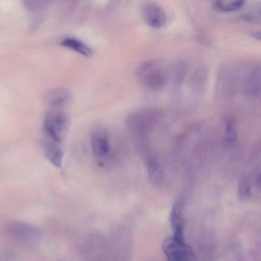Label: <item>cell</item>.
Segmentation results:
<instances>
[{
	"label": "cell",
	"instance_id": "6da1fadb",
	"mask_svg": "<svg viewBox=\"0 0 261 261\" xmlns=\"http://www.w3.org/2000/svg\"><path fill=\"white\" fill-rule=\"evenodd\" d=\"M231 99L240 97L261 105V61L232 62Z\"/></svg>",
	"mask_w": 261,
	"mask_h": 261
},
{
	"label": "cell",
	"instance_id": "7a4b0ae2",
	"mask_svg": "<svg viewBox=\"0 0 261 261\" xmlns=\"http://www.w3.org/2000/svg\"><path fill=\"white\" fill-rule=\"evenodd\" d=\"M69 120L62 112H48L44 117L43 128L44 137L62 144L67 134Z\"/></svg>",
	"mask_w": 261,
	"mask_h": 261
},
{
	"label": "cell",
	"instance_id": "3957f363",
	"mask_svg": "<svg viewBox=\"0 0 261 261\" xmlns=\"http://www.w3.org/2000/svg\"><path fill=\"white\" fill-rule=\"evenodd\" d=\"M137 75L148 89L156 91L162 89L166 84V76L153 61H146L137 70Z\"/></svg>",
	"mask_w": 261,
	"mask_h": 261
},
{
	"label": "cell",
	"instance_id": "277c9868",
	"mask_svg": "<svg viewBox=\"0 0 261 261\" xmlns=\"http://www.w3.org/2000/svg\"><path fill=\"white\" fill-rule=\"evenodd\" d=\"M162 248L168 261H192V249L184 241L168 238L163 241Z\"/></svg>",
	"mask_w": 261,
	"mask_h": 261
},
{
	"label": "cell",
	"instance_id": "5b68a950",
	"mask_svg": "<svg viewBox=\"0 0 261 261\" xmlns=\"http://www.w3.org/2000/svg\"><path fill=\"white\" fill-rule=\"evenodd\" d=\"M90 143L93 156L99 163L110 157V141L109 133L105 128H95L91 134Z\"/></svg>",
	"mask_w": 261,
	"mask_h": 261
},
{
	"label": "cell",
	"instance_id": "8992f818",
	"mask_svg": "<svg viewBox=\"0 0 261 261\" xmlns=\"http://www.w3.org/2000/svg\"><path fill=\"white\" fill-rule=\"evenodd\" d=\"M143 13L146 22L151 28L159 29L165 25L166 15L159 5L153 2L147 3L143 8Z\"/></svg>",
	"mask_w": 261,
	"mask_h": 261
},
{
	"label": "cell",
	"instance_id": "52a82bcc",
	"mask_svg": "<svg viewBox=\"0 0 261 261\" xmlns=\"http://www.w3.org/2000/svg\"><path fill=\"white\" fill-rule=\"evenodd\" d=\"M183 210L184 202L181 200H178L174 203L170 216L173 237L181 241H184Z\"/></svg>",
	"mask_w": 261,
	"mask_h": 261
},
{
	"label": "cell",
	"instance_id": "ba28073f",
	"mask_svg": "<svg viewBox=\"0 0 261 261\" xmlns=\"http://www.w3.org/2000/svg\"><path fill=\"white\" fill-rule=\"evenodd\" d=\"M42 145L43 152L47 159L56 167L60 168L63 156L62 144L45 137Z\"/></svg>",
	"mask_w": 261,
	"mask_h": 261
},
{
	"label": "cell",
	"instance_id": "9c48e42d",
	"mask_svg": "<svg viewBox=\"0 0 261 261\" xmlns=\"http://www.w3.org/2000/svg\"><path fill=\"white\" fill-rule=\"evenodd\" d=\"M207 80V72L203 67L196 68L189 79V87L195 94H200L205 89Z\"/></svg>",
	"mask_w": 261,
	"mask_h": 261
},
{
	"label": "cell",
	"instance_id": "30bf717a",
	"mask_svg": "<svg viewBox=\"0 0 261 261\" xmlns=\"http://www.w3.org/2000/svg\"><path fill=\"white\" fill-rule=\"evenodd\" d=\"M10 228L11 232L17 237L29 239L38 236V231L35 228L24 223H13Z\"/></svg>",
	"mask_w": 261,
	"mask_h": 261
},
{
	"label": "cell",
	"instance_id": "8fae6325",
	"mask_svg": "<svg viewBox=\"0 0 261 261\" xmlns=\"http://www.w3.org/2000/svg\"><path fill=\"white\" fill-rule=\"evenodd\" d=\"M245 1L242 0L215 1L213 3V8L217 11L223 13L232 12L243 7Z\"/></svg>",
	"mask_w": 261,
	"mask_h": 261
},
{
	"label": "cell",
	"instance_id": "7c38bea8",
	"mask_svg": "<svg viewBox=\"0 0 261 261\" xmlns=\"http://www.w3.org/2000/svg\"><path fill=\"white\" fill-rule=\"evenodd\" d=\"M61 44L85 56H89L92 53L91 48L89 46L77 39L73 38H65L62 40Z\"/></svg>",
	"mask_w": 261,
	"mask_h": 261
},
{
	"label": "cell",
	"instance_id": "4fadbf2b",
	"mask_svg": "<svg viewBox=\"0 0 261 261\" xmlns=\"http://www.w3.org/2000/svg\"><path fill=\"white\" fill-rule=\"evenodd\" d=\"M237 141V131L235 120L228 117L225 120V135L224 141L228 146L234 145Z\"/></svg>",
	"mask_w": 261,
	"mask_h": 261
},
{
	"label": "cell",
	"instance_id": "5bb4252c",
	"mask_svg": "<svg viewBox=\"0 0 261 261\" xmlns=\"http://www.w3.org/2000/svg\"><path fill=\"white\" fill-rule=\"evenodd\" d=\"M47 96L49 104L53 107H57L66 101L68 94L65 90L57 89L49 92Z\"/></svg>",
	"mask_w": 261,
	"mask_h": 261
},
{
	"label": "cell",
	"instance_id": "9a60e30c",
	"mask_svg": "<svg viewBox=\"0 0 261 261\" xmlns=\"http://www.w3.org/2000/svg\"><path fill=\"white\" fill-rule=\"evenodd\" d=\"M245 21L254 24L261 23V3L248 9L241 15Z\"/></svg>",
	"mask_w": 261,
	"mask_h": 261
},
{
	"label": "cell",
	"instance_id": "2e32d148",
	"mask_svg": "<svg viewBox=\"0 0 261 261\" xmlns=\"http://www.w3.org/2000/svg\"><path fill=\"white\" fill-rule=\"evenodd\" d=\"M148 175L153 184H159L162 180V173L160 166L153 160H150L147 164Z\"/></svg>",
	"mask_w": 261,
	"mask_h": 261
},
{
	"label": "cell",
	"instance_id": "e0dca14e",
	"mask_svg": "<svg viewBox=\"0 0 261 261\" xmlns=\"http://www.w3.org/2000/svg\"><path fill=\"white\" fill-rule=\"evenodd\" d=\"M251 182L247 177L242 178L239 184L238 195L241 201H246L250 197Z\"/></svg>",
	"mask_w": 261,
	"mask_h": 261
},
{
	"label": "cell",
	"instance_id": "ac0fdd59",
	"mask_svg": "<svg viewBox=\"0 0 261 261\" xmlns=\"http://www.w3.org/2000/svg\"><path fill=\"white\" fill-rule=\"evenodd\" d=\"M251 36L255 39L261 41V30L252 32L251 33Z\"/></svg>",
	"mask_w": 261,
	"mask_h": 261
},
{
	"label": "cell",
	"instance_id": "d6986e66",
	"mask_svg": "<svg viewBox=\"0 0 261 261\" xmlns=\"http://www.w3.org/2000/svg\"><path fill=\"white\" fill-rule=\"evenodd\" d=\"M257 183L258 186L261 187V173L258 176L257 178Z\"/></svg>",
	"mask_w": 261,
	"mask_h": 261
}]
</instances>
